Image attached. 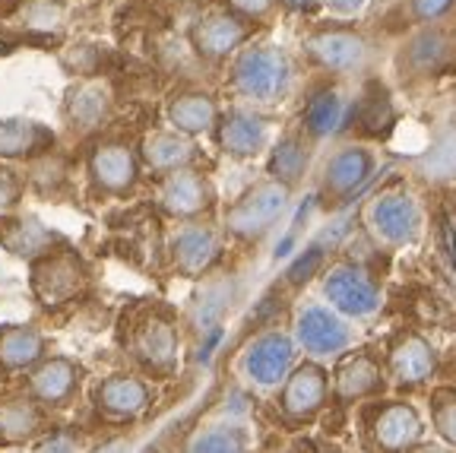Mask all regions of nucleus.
Wrapping results in <instances>:
<instances>
[{"label": "nucleus", "mask_w": 456, "mask_h": 453, "mask_svg": "<svg viewBox=\"0 0 456 453\" xmlns=\"http://www.w3.org/2000/svg\"><path fill=\"white\" fill-rule=\"evenodd\" d=\"M232 7L241 10V13H248V16H260V13H266L270 0H232Z\"/></svg>", "instance_id": "nucleus-32"}, {"label": "nucleus", "mask_w": 456, "mask_h": 453, "mask_svg": "<svg viewBox=\"0 0 456 453\" xmlns=\"http://www.w3.org/2000/svg\"><path fill=\"white\" fill-rule=\"evenodd\" d=\"M307 169V143L305 136L298 134H289L279 140V146L273 149V162H270V171L276 177V185L282 187H292Z\"/></svg>", "instance_id": "nucleus-20"}, {"label": "nucleus", "mask_w": 456, "mask_h": 453, "mask_svg": "<svg viewBox=\"0 0 456 453\" xmlns=\"http://www.w3.org/2000/svg\"><path fill=\"white\" fill-rule=\"evenodd\" d=\"M77 381H79L77 368H73L70 361L54 358L36 375V393L45 403H64L73 390H77Z\"/></svg>", "instance_id": "nucleus-21"}, {"label": "nucleus", "mask_w": 456, "mask_h": 453, "mask_svg": "<svg viewBox=\"0 0 456 453\" xmlns=\"http://www.w3.org/2000/svg\"><path fill=\"white\" fill-rule=\"evenodd\" d=\"M421 206L412 194L387 191L368 206V228L384 248H409L421 238Z\"/></svg>", "instance_id": "nucleus-3"}, {"label": "nucleus", "mask_w": 456, "mask_h": 453, "mask_svg": "<svg viewBox=\"0 0 456 453\" xmlns=\"http://www.w3.org/2000/svg\"><path fill=\"white\" fill-rule=\"evenodd\" d=\"M333 390L342 403H358V399L380 397L387 390V371L380 368V361L370 358V355H349V358L336 368Z\"/></svg>", "instance_id": "nucleus-12"}, {"label": "nucleus", "mask_w": 456, "mask_h": 453, "mask_svg": "<svg viewBox=\"0 0 456 453\" xmlns=\"http://www.w3.org/2000/svg\"><path fill=\"white\" fill-rule=\"evenodd\" d=\"M342 111H346V105H342L339 93L336 89H321L305 108V130L311 136L333 134L336 124L342 120Z\"/></svg>", "instance_id": "nucleus-22"}, {"label": "nucleus", "mask_w": 456, "mask_h": 453, "mask_svg": "<svg viewBox=\"0 0 456 453\" xmlns=\"http://www.w3.org/2000/svg\"><path fill=\"white\" fill-rule=\"evenodd\" d=\"M219 257V238L216 232L203 226H187L175 238V263H178L181 273L187 276H200L213 267V260Z\"/></svg>", "instance_id": "nucleus-15"}, {"label": "nucleus", "mask_w": 456, "mask_h": 453, "mask_svg": "<svg viewBox=\"0 0 456 453\" xmlns=\"http://www.w3.org/2000/svg\"><path fill=\"white\" fill-rule=\"evenodd\" d=\"M419 171L425 177H450L456 175V128H444L435 136L431 149L419 159Z\"/></svg>", "instance_id": "nucleus-26"}, {"label": "nucleus", "mask_w": 456, "mask_h": 453, "mask_svg": "<svg viewBox=\"0 0 456 453\" xmlns=\"http://www.w3.org/2000/svg\"><path fill=\"white\" fill-rule=\"evenodd\" d=\"M412 453H450L447 447H415Z\"/></svg>", "instance_id": "nucleus-36"}, {"label": "nucleus", "mask_w": 456, "mask_h": 453, "mask_svg": "<svg viewBox=\"0 0 456 453\" xmlns=\"http://www.w3.org/2000/svg\"><path fill=\"white\" fill-rule=\"evenodd\" d=\"M162 206L171 216H197L209 206V187L207 181L193 171L181 169L171 171L162 185Z\"/></svg>", "instance_id": "nucleus-14"}, {"label": "nucleus", "mask_w": 456, "mask_h": 453, "mask_svg": "<svg viewBox=\"0 0 456 453\" xmlns=\"http://www.w3.org/2000/svg\"><path fill=\"white\" fill-rule=\"evenodd\" d=\"M292 86V64L273 45L248 48L235 64V89L254 105H273Z\"/></svg>", "instance_id": "nucleus-1"}, {"label": "nucleus", "mask_w": 456, "mask_h": 453, "mask_svg": "<svg viewBox=\"0 0 456 453\" xmlns=\"http://www.w3.org/2000/svg\"><path fill=\"white\" fill-rule=\"evenodd\" d=\"M295 340L292 336L270 330V334H260L248 349L241 352L238 368L248 377L254 387L273 390L279 383H285V377L295 371Z\"/></svg>", "instance_id": "nucleus-5"}, {"label": "nucleus", "mask_w": 456, "mask_h": 453, "mask_svg": "<svg viewBox=\"0 0 456 453\" xmlns=\"http://www.w3.org/2000/svg\"><path fill=\"white\" fill-rule=\"evenodd\" d=\"M364 4H368V0H327V7L333 10L336 16H355V13H362Z\"/></svg>", "instance_id": "nucleus-31"}, {"label": "nucleus", "mask_w": 456, "mask_h": 453, "mask_svg": "<svg viewBox=\"0 0 456 453\" xmlns=\"http://www.w3.org/2000/svg\"><path fill=\"white\" fill-rule=\"evenodd\" d=\"M285 7H292V10H314V7H317V0H285Z\"/></svg>", "instance_id": "nucleus-35"}, {"label": "nucleus", "mask_w": 456, "mask_h": 453, "mask_svg": "<svg viewBox=\"0 0 456 453\" xmlns=\"http://www.w3.org/2000/svg\"><path fill=\"white\" fill-rule=\"evenodd\" d=\"M73 450H77V447H73V438H67V434H57V438H51L38 453H73Z\"/></svg>", "instance_id": "nucleus-33"}, {"label": "nucleus", "mask_w": 456, "mask_h": 453, "mask_svg": "<svg viewBox=\"0 0 456 453\" xmlns=\"http://www.w3.org/2000/svg\"><path fill=\"white\" fill-rule=\"evenodd\" d=\"M175 346H178V340H175V330H171L168 324L146 326V334H142V340H140L142 358L150 361L152 368H165V365L175 358Z\"/></svg>", "instance_id": "nucleus-28"}, {"label": "nucleus", "mask_w": 456, "mask_h": 453, "mask_svg": "<svg viewBox=\"0 0 456 453\" xmlns=\"http://www.w3.org/2000/svg\"><path fill=\"white\" fill-rule=\"evenodd\" d=\"M421 438L425 422L412 403H387L374 418V441L384 453H412Z\"/></svg>", "instance_id": "nucleus-9"}, {"label": "nucleus", "mask_w": 456, "mask_h": 453, "mask_svg": "<svg viewBox=\"0 0 456 453\" xmlns=\"http://www.w3.org/2000/svg\"><path fill=\"white\" fill-rule=\"evenodd\" d=\"M38 355H42V336H38L36 330L16 326V330H10V334L0 336V361L10 365V368L32 365Z\"/></svg>", "instance_id": "nucleus-27"}, {"label": "nucleus", "mask_w": 456, "mask_h": 453, "mask_svg": "<svg viewBox=\"0 0 456 453\" xmlns=\"http://www.w3.org/2000/svg\"><path fill=\"white\" fill-rule=\"evenodd\" d=\"M93 171L99 177V185L108 191H127L136 177V162L124 146H105L93 159Z\"/></svg>", "instance_id": "nucleus-19"}, {"label": "nucleus", "mask_w": 456, "mask_h": 453, "mask_svg": "<svg viewBox=\"0 0 456 453\" xmlns=\"http://www.w3.org/2000/svg\"><path fill=\"white\" fill-rule=\"evenodd\" d=\"M355 342L352 320L336 314L323 301H311L295 317V346L305 349L311 358H339Z\"/></svg>", "instance_id": "nucleus-2"}, {"label": "nucleus", "mask_w": 456, "mask_h": 453, "mask_svg": "<svg viewBox=\"0 0 456 453\" xmlns=\"http://www.w3.org/2000/svg\"><path fill=\"white\" fill-rule=\"evenodd\" d=\"M244 42V26L228 13H213L193 29V45L200 54L207 57H225Z\"/></svg>", "instance_id": "nucleus-16"}, {"label": "nucleus", "mask_w": 456, "mask_h": 453, "mask_svg": "<svg viewBox=\"0 0 456 453\" xmlns=\"http://www.w3.org/2000/svg\"><path fill=\"white\" fill-rule=\"evenodd\" d=\"M450 54H453V45H450L447 32H444V29H425V32H419V36L406 45V54L403 57H409V64L419 73H431L447 64Z\"/></svg>", "instance_id": "nucleus-18"}, {"label": "nucleus", "mask_w": 456, "mask_h": 453, "mask_svg": "<svg viewBox=\"0 0 456 453\" xmlns=\"http://www.w3.org/2000/svg\"><path fill=\"white\" fill-rule=\"evenodd\" d=\"M307 51L314 61L333 73H358L368 61V42L355 32L346 29H333V32H321L307 42Z\"/></svg>", "instance_id": "nucleus-11"}, {"label": "nucleus", "mask_w": 456, "mask_h": 453, "mask_svg": "<svg viewBox=\"0 0 456 453\" xmlns=\"http://www.w3.org/2000/svg\"><path fill=\"white\" fill-rule=\"evenodd\" d=\"M127 450V441H108L105 447H99L95 453H124Z\"/></svg>", "instance_id": "nucleus-34"}, {"label": "nucleus", "mask_w": 456, "mask_h": 453, "mask_svg": "<svg viewBox=\"0 0 456 453\" xmlns=\"http://www.w3.org/2000/svg\"><path fill=\"white\" fill-rule=\"evenodd\" d=\"M456 0H412V16L419 22H435L453 7Z\"/></svg>", "instance_id": "nucleus-30"}, {"label": "nucleus", "mask_w": 456, "mask_h": 453, "mask_svg": "<svg viewBox=\"0 0 456 453\" xmlns=\"http://www.w3.org/2000/svg\"><path fill=\"white\" fill-rule=\"evenodd\" d=\"M171 124L184 134H200V130H209L216 124V105L207 95H181L175 105H171Z\"/></svg>", "instance_id": "nucleus-24"}, {"label": "nucleus", "mask_w": 456, "mask_h": 453, "mask_svg": "<svg viewBox=\"0 0 456 453\" xmlns=\"http://www.w3.org/2000/svg\"><path fill=\"white\" fill-rule=\"evenodd\" d=\"M285 206H289V187L266 181V185H256L248 197L238 200L228 210L225 222L238 238H260V235H266L282 219Z\"/></svg>", "instance_id": "nucleus-6"}, {"label": "nucleus", "mask_w": 456, "mask_h": 453, "mask_svg": "<svg viewBox=\"0 0 456 453\" xmlns=\"http://www.w3.org/2000/svg\"><path fill=\"white\" fill-rule=\"evenodd\" d=\"M370 175H374V152L368 146H342L323 165V203H346Z\"/></svg>", "instance_id": "nucleus-7"}, {"label": "nucleus", "mask_w": 456, "mask_h": 453, "mask_svg": "<svg viewBox=\"0 0 456 453\" xmlns=\"http://www.w3.org/2000/svg\"><path fill=\"white\" fill-rule=\"evenodd\" d=\"M219 140L225 146V152L238 159H248L256 156L260 149L266 146L270 140V128H266V120L260 114L248 111V108H232L222 120V130H219Z\"/></svg>", "instance_id": "nucleus-13"}, {"label": "nucleus", "mask_w": 456, "mask_h": 453, "mask_svg": "<svg viewBox=\"0 0 456 453\" xmlns=\"http://www.w3.org/2000/svg\"><path fill=\"white\" fill-rule=\"evenodd\" d=\"M191 156H193L191 143L178 134H156L146 140V159H150L152 169L181 171L191 162Z\"/></svg>", "instance_id": "nucleus-23"}, {"label": "nucleus", "mask_w": 456, "mask_h": 453, "mask_svg": "<svg viewBox=\"0 0 456 453\" xmlns=\"http://www.w3.org/2000/svg\"><path fill=\"white\" fill-rule=\"evenodd\" d=\"M330 393V375L317 361H305L285 377L282 387V412L292 418H314L323 409Z\"/></svg>", "instance_id": "nucleus-8"}, {"label": "nucleus", "mask_w": 456, "mask_h": 453, "mask_svg": "<svg viewBox=\"0 0 456 453\" xmlns=\"http://www.w3.org/2000/svg\"><path fill=\"white\" fill-rule=\"evenodd\" d=\"M323 305H330L346 320H368L380 311L378 283L355 263H336L323 276Z\"/></svg>", "instance_id": "nucleus-4"}, {"label": "nucleus", "mask_w": 456, "mask_h": 453, "mask_svg": "<svg viewBox=\"0 0 456 453\" xmlns=\"http://www.w3.org/2000/svg\"><path fill=\"white\" fill-rule=\"evenodd\" d=\"M437 371V352L435 346L419 334L399 336L396 346L390 349V377L399 387H419L431 381Z\"/></svg>", "instance_id": "nucleus-10"}, {"label": "nucleus", "mask_w": 456, "mask_h": 453, "mask_svg": "<svg viewBox=\"0 0 456 453\" xmlns=\"http://www.w3.org/2000/svg\"><path fill=\"white\" fill-rule=\"evenodd\" d=\"M146 403H150V390L136 377L118 375L108 377L99 387V406L111 412V416H140L146 409Z\"/></svg>", "instance_id": "nucleus-17"}, {"label": "nucleus", "mask_w": 456, "mask_h": 453, "mask_svg": "<svg viewBox=\"0 0 456 453\" xmlns=\"http://www.w3.org/2000/svg\"><path fill=\"white\" fill-rule=\"evenodd\" d=\"M431 422H435V432L441 434L444 444L456 450V393H437Z\"/></svg>", "instance_id": "nucleus-29"}, {"label": "nucleus", "mask_w": 456, "mask_h": 453, "mask_svg": "<svg viewBox=\"0 0 456 453\" xmlns=\"http://www.w3.org/2000/svg\"><path fill=\"white\" fill-rule=\"evenodd\" d=\"M187 453H248V432L241 425H209L191 441Z\"/></svg>", "instance_id": "nucleus-25"}]
</instances>
